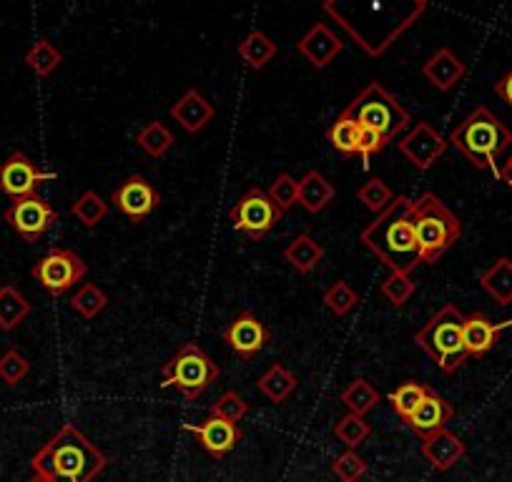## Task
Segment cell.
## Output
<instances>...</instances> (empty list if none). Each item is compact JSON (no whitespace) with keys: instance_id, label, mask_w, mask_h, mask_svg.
Segmentation results:
<instances>
[{"instance_id":"cell-35","label":"cell","mask_w":512,"mask_h":482,"mask_svg":"<svg viewBox=\"0 0 512 482\" xmlns=\"http://www.w3.org/2000/svg\"><path fill=\"white\" fill-rule=\"evenodd\" d=\"M357 199L362 201L369 211H374V214H382V211L387 209L392 201H395V194H392L390 186L384 184V179L372 176V179H367L362 186H359Z\"/></svg>"},{"instance_id":"cell-11","label":"cell","mask_w":512,"mask_h":482,"mask_svg":"<svg viewBox=\"0 0 512 482\" xmlns=\"http://www.w3.org/2000/svg\"><path fill=\"white\" fill-rule=\"evenodd\" d=\"M46 181H56V174H53V171H43L41 166H36V161L28 159L23 151H13V154L0 164V191L6 196H11L13 201L33 196Z\"/></svg>"},{"instance_id":"cell-22","label":"cell","mask_w":512,"mask_h":482,"mask_svg":"<svg viewBox=\"0 0 512 482\" xmlns=\"http://www.w3.org/2000/svg\"><path fill=\"white\" fill-rule=\"evenodd\" d=\"M337 196L332 181L322 174V171H309L304 179L299 181V204L309 211V214H319L327 209Z\"/></svg>"},{"instance_id":"cell-46","label":"cell","mask_w":512,"mask_h":482,"mask_svg":"<svg viewBox=\"0 0 512 482\" xmlns=\"http://www.w3.org/2000/svg\"><path fill=\"white\" fill-rule=\"evenodd\" d=\"M31 482H56V480H48V477H38V475H36Z\"/></svg>"},{"instance_id":"cell-5","label":"cell","mask_w":512,"mask_h":482,"mask_svg":"<svg viewBox=\"0 0 512 482\" xmlns=\"http://www.w3.org/2000/svg\"><path fill=\"white\" fill-rule=\"evenodd\" d=\"M462 324H465V314L455 304H445L415 334L417 347L425 349L445 375H455L470 359V354L465 352V344H462Z\"/></svg>"},{"instance_id":"cell-2","label":"cell","mask_w":512,"mask_h":482,"mask_svg":"<svg viewBox=\"0 0 512 482\" xmlns=\"http://www.w3.org/2000/svg\"><path fill=\"white\" fill-rule=\"evenodd\" d=\"M412 199L397 196L372 224H367L359 234L364 247L384 264L390 272L410 274L420 264V249H417L415 231L410 221Z\"/></svg>"},{"instance_id":"cell-32","label":"cell","mask_w":512,"mask_h":482,"mask_svg":"<svg viewBox=\"0 0 512 482\" xmlns=\"http://www.w3.org/2000/svg\"><path fill=\"white\" fill-rule=\"evenodd\" d=\"M71 214L81 221L86 229H96L103 219L108 216V204L96 194V191H83L71 206Z\"/></svg>"},{"instance_id":"cell-31","label":"cell","mask_w":512,"mask_h":482,"mask_svg":"<svg viewBox=\"0 0 512 482\" xmlns=\"http://www.w3.org/2000/svg\"><path fill=\"white\" fill-rule=\"evenodd\" d=\"M174 141L176 139L169 131V126L161 124V121H149V124L136 134V144H139L151 159H161V156L169 154Z\"/></svg>"},{"instance_id":"cell-26","label":"cell","mask_w":512,"mask_h":482,"mask_svg":"<svg viewBox=\"0 0 512 482\" xmlns=\"http://www.w3.org/2000/svg\"><path fill=\"white\" fill-rule=\"evenodd\" d=\"M277 51V43H274L264 31H251L249 36L239 43V48H236L241 61L249 68H254V71H262V68L277 56Z\"/></svg>"},{"instance_id":"cell-41","label":"cell","mask_w":512,"mask_h":482,"mask_svg":"<svg viewBox=\"0 0 512 482\" xmlns=\"http://www.w3.org/2000/svg\"><path fill=\"white\" fill-rule=\"evenodd\" d=\"M28 372H31V362H28L18 349H8V352L0 357V380L6 382L8 387L21 385L28 377Z\"/></svg>"},{"instance_id":"cell-10","label":"cell","mask_w":512,"mask_h":482,"mask_svg":"<svg viewBox=\"0 0 512 482\" xmlns=\"http://www.w3.org/2000/svg\"><path fill=\"white\" fill-rule=\"evenodd\" d=\"M3 219L8 221V226H11L23 241L33 244V241H38L41 236H46L48 229L56 224L58 211L53 209L43 196L33 194L26 196V199L13 201L6 209V214H3Z\"/></svg>"},{"instance_id":"cell-21","label":"cell","mask_w":512,"mask_h":482,"mask_svg":"<svg viewBox=\"0 0 512 482\" xmlns=\"http://www.w3.org/2000/svg\"><path fill=\"white\" fill-rule=\"evenodd\" d=\"M465 73V61H462L460 56H455L450 48H440L437 53H432L430 61L422 66V76H425L440 93L452 91V88L465 78Z\"/></svg>"},{"instance_id":"cell-17","label":"cell","mask_w":512,"mask_h":482,"mask_svg":"<svg viewBox=\"0 0 512 482\" xmlns=\"http://www.w3.org/2000/svg\"><path fill=\"white\" fill-rule=\"evenodd\" d=\"M452 417H455V407H452L445 397H440L435 390H432L430 395L420 402V407L407 417L405 425L410 427L415 435H420L422 440H425V437L445 430L447 422H450Z\"/></svg>"},{"instance_id":"cell-16","label":"cell","mask_w":512,"mask_h":482,"mask_svg":"<svg viewBox=\"0 0 512 482\" xmlns=\"http://www.w3.org/2000/svg\"><path fill=\"white\" fill-rule=\"evenodd\" d=\"M297 51L302 53L314 68H327L329 63L337 61L339 53L344 51V43L339 41L337 33H334L327 23L319 21L309 28L307 36L299 38Z\"/></svg>"},{"instance_id":"cell-19","label":"cell","mask_w":512,"mask_h":482,"mask_svg":"<svg viewBox=\"0 0 512 482\" xmlns=\"http://www.w3.org/2000/svg\"><path fill=\"white\" fill-rule=\"evenodd\" d=\"M422 455L430 462L432 470L447 472L467 455V445L455 435V432H450L445 427V430L435 432V435L422 440Z\"/></svg>"},{"instance_id":"cell-39","label":"cell","mask_w":512,"mask_h":482,"mask_svg":"<svg viewBox=\"0 0 512 482\" xmlns=\"http://www.w3.org/2000/svg\"><path fill=\"white\" fill-rule=\"evenodd\" d=\"M267 194H269V199L277 204V209L284 214V211L292 209L294 204H299V181H294L292 174L282 171V174L272 181V186H269Z\"/></svg>"},{"instance_id":"cell-43","label":"cell","mask_w":512,"mask_h":482,"mask_svg":"<svg viewBox=\"0 0 512 482\" xmlns=\"http://www.w3.org/2000/svg\"><path fill=\"white\" fill-rule=\"evenodd\" d=\"M387 144H390V141L384 139V136H379L377 131L362 129V136H359V156H362L364 169H369V164H372V156L382 154L384 146Z\"/></svg>"},{"instance_id":"cell-36","label":"cell","mask_w":512,"mask_h":482,"mask_svg":"<svg viewBox=\"0 0 512 482\" xmlns=\"http://www.w3.org/2000/svg\"><path fill=\"white\" fill-rule=\"evenodd\" d=\"M322 302H324V307L334 314V317H347V314L357 307L359 294L354 292V289L349 287L344 279H339V282H334L332 287L324 292Z\"/></svg>"},{"instance_id":"cell-44","label":"cell","mask_w":512,"mask_h":482,"mask_svg":"<svg viewBox=\"0 0 512 482\" xmlns=\"http://www.w3.org/2000/svg\"><path fill=\"white\" fill-rule=\"evenodd\" d=\"M492 91H495L497 96H500L502 101H505L507 106L512 108V68H510V71L505 73V76L497 78L495 86H492Z\"/></svg>"},{"instance_id":"cell-24","label":"cell","mask_w":512,"mask_h":482,"mask_svg":"<svg viewBox=\"0 0 512 482\" xmlns=\"http://www.w3.org/2000/svg\"><path fill=\"white\" fill-rule=\"evenodd\" d=\"M297 387H299L297 375H294L292 370H287L282 362H274V365L259 377V390H262V395L267 397V400H272L274 405L287 402L289 397L297 392Z\"/></svg>"},{"instance_id":"cell-37","label":"cell","mask_w":512,"mask_h":482,"mask_svg":"<svg viewBox=\"0 0 512 482\" xmlns=\"http://www.w3.org/2000/svg\"><path fill=\"white\" fill-rule=\"evenodd\" d=\"M369 432H372L369 422L357 415H344L342 420L334 425V435H337V440H342L344 445H347V450H357V447L367 440Z\"/></svg>"},{"instance_id":"cell-33","label":"cell","mask_w":512,"mask_h":482,"mask_svg":"<svg viewBox=\"0 0 512 482\" xmlns=\"http://www.w3.org/2000/svg\"><path fill=\"white\" fill-rule=\"evenodd\" d=\"M61 61V51H58L56 46H51L48 41H36L26 53V66L41 78L51 76V73L61 66Z\"/></svg>"},{"instance_id":"cell-30","label":"cell","mask_w":512,"mask_h":482,"mask_svg":"<svg viewBox=\"0 0 512 482\" xmlns=\"http://www.w3.org/2000/svg\"><path fill=\"white\" fill-rule=\"evenodd\" d=\"M430 392H432V387L425 385V382L407 380V382H402L395 392H390V407L402 417V420H407V417H410L412 412L420 407V402L425 400Z\"/></svg>"},{"instance_id":"cell-20","label":"cell","mask_w":512,"mask_h":482,"mask_svg":"<svg viewBox=\"0 0 512 482\" xmlns=\"http://www.w3.org/2000/svg\"><path fill=\"white\" fill-rule=\"evenodd\" d=\"M171 118H176L181 126H184L186 134H199L206 129L211 118H214V106L209 103V98L199 91V88H189L174 106L169 108Z\"/></svg>"},{"instance_id":"cell-45","label":"cell","mask_w":512,"mask_h":482,"mask_svg":"<svg viewBox=\"0 0 512 482\" xmlns=\"http://www.w3.org/2000/svg\"><path fill=\"white\" fill-rule=\"evenodd\" d=\"M497 176H500V179L505 181V184H507V189L512 191V156H510V159L505 161V164H502L500 174H497Z\"/></svg>"},{"instance_id":"cell-8","label":"cell","mask_w":512,"mask_h":482,"mask_svg":"<svg viewBox=\"0 0 512 482\" xmlns=\"http://www.w3.org/2000/svg\"><path fill=\"white\" fill-rule=\"evenodd\" d=\"M229 219L234 231L246 234L251 241H262L282 221V211L269 199L267 191L259 189V186H251L231 206Z\"/></svg>"},{"instance_id":"cell-40","label":"cell","mask_w":512,"mask_h":482,"mask_svg":"<svg viewBox=\"0 0 512 482\" xmlns=\"http://www.w3.org/2000/svg\"><path fill=\"white\" fill-rule=\"evenodd\" d=\"M211 415L221 417V420L226 422H234L236 425V422H241L246 415H249V402H246L239 392L226 390L224 395L211 405Z\"/></svg>"},{"instance_id":"cell-7","label":"cell","mask_w":512,"mask_h":482,"mask_svg":"<svg viewBox=\"0 0 512 482\" xmlns=\"http://www.w3.org/2000/svg\"><path fill=\"white\" fill-rule=\"evenodd\" d=\"M221 375V367L199 342L181 344L179 352L161 367V387H174L186 402H196Z\"/></svg>"},{"instance_id":"cell-34","label":"cell","mask_w":512,"mask_h":482,"mask_svg":"<svg viewBox=\"0 0 512 482\" xmlns=\"http://www.w3.org/2000/svg\"><path fill=\"white\" fill-rule=\"evenodd\" d=\"M108 307V297L101 287L96 284H83L76 294L71 297V309L81 314L83 319H93Z\"/></svg>"},{"instance_id":"cell-3","label":"cell","mask_w":512,"mask_h":482,"mask_svg":"<svg viewBox=\"0 0 512 482\" xmlns=\"http://www.w3.org/2000/svg\"><path fill=\"white\" fill-rule=\"evenodd\" d=\"M450 146H455L477 171L490 169L500 174L497 161L512 144V131L487 106H477L452 129Z\"/></svg>"},{"instance_id":"cell-18","label":"cell","mask_w":512,"mask_h":482,"mask_svg":"<svg viewBox=\"0 0 512 482\" xmlns=\"http://www.w3.org/2000/svg\"><path fill=\"white\" fill-rule=\"evenodd\" d=\"M510 327L512 319L495 324L482 312H472L470 317H465V324H462V344H465V352L470 357H485L495 347L497 337Z\"/></svg>"},{"instance_id":"cell-29","label":"cell","mask_w":512,"mask_h":482,"mask_svg":"<svg viewBox=\"0 0 512 482\" xmlns=\"http://www.w3.org/2000/svg\"><path fill=\"white\" fill-rule=\"evenodd\" d=\"M31 314V302L13 284L0 287V329L11 332Z\"/></svg>"},{"instance_id":"cell-28","label":"cell","mask_w":512,"mask_h":482,"mask_svg":"<svg viewBox=\"0 0 512 482\" xmlns=\"http://www.w3.org/2000/svg\"><path fill=\"white\" fill-rule=\"evenodd\" d=\"M339 400H342V405L347 407L349 415L364 417L367 412H372L374 407H377L379 392L374 390L372 382L364 380V377H357V380H352L347 387H344Z\"/></svg>"},{"instance_id":"cell-4","label":"cell","mask_w":512,"mask_h":482,"mask_svg":"<svg viewBox=\"0 0 512 482\" xmlns=\"http://www.w3.org/2000/svg\"><path fill=\"white\" fill-rule=\"evenodd\" d=\"M412 231H415L420 264H437L447 249H452L462 236V219L445 206V201L432 191H425L410 209Z\"/></svg>"},{"instance_id":"cell-14","label":"cell","mask_w":512,"mask_h":482,"mask_svg":"<svg viewBox=\"0 0 512 482\" xmlns=\"http://www.w3.org/2000/svg\"><path fill=\"white\" fill-rule=\"evenodd\" d=\"M397 146H400L402 154L407 156V161H410L417 171H427L435 166V161L445 154L450 144H447L427 121H417V124L397 141Z\"/></svg>"},{"instance_id":"cell-9","label":"cell","mask_w":512,"mask_h":482,"mask_svg":"<svg viewBox=\"0 0 512 482\" xmlns=\"http://www.w3.org/2000/svg\"><path fill=\"white\" fill-rule=\"evenodd\" d=\"M88 267L73 249L53 247L48 254H43L36 264H33L31 274L48 294L61 297L68 289L76 287L83 277H86Z\"/></svg>"},{"instance_id":"cell-13","label":"cell","mask_w":512,"mask_h":482,"mask_svg":"<svg viewBox=\"0 0 512 482\" xmlns=\"http://www.w3.org/2000/svg\"><path fill=\"white\" fill-rule=\"evenodd\" d=\"M221 339H224L226 347L234 349L239 357L254 359L256 354L267 347L269 339H272V332L264 327V322L256 317L254 312L244 309L229 327L221 329Z\"/></svg>"},{"instance_id":"cell-42","label":"cell","mask_w":512,"mask_h":482,"mask_svg":"<svg viewBox=\"0 0 512 482\" xmlns=\"http://www.w3.org/2000/svg\"><path fill=\"white\" fill-rule=\"evenodd\" d=\"M332 472L339 482H359L367 475V462L357 450H344L337 460L332 462Z\"/></svg>"},{"instance_id":"cell-27","label":"cell","mask_w":512,"mask_h":482,"mask_svg":"<svg viewBox=\"0 0 512 482\" xmlns=\"http://www.w3.org/2000/svg\"><path fill=\"white\" fill-rule=\"evenodd\" d=\"M359 136H362V126L344 111L339 113V118L327 131V141L332 144V149L342 156H349V159L359 154Z\"/></svg>"},{"instance_id":"cell-15","label":"cell","mask_w":512,"mask_h":482,"mask_svg":"<svg viewBox=\"0 0 512 482\" xmlns=\"http://www.w3.org/2000/svg\"><path fill=\"white\" fill-rule=\"evenodd\" d=\"M184 430L199 437V442L204 445V450L209 452L211 457H216V460H221V457L229 455V452L234 450L241 440L239 425H234V422H226V420H221V417H214V415H209V420L199 422V425H194V422H184Z\"/></svg>"},{"instance_id":"cell-23","label":"cell","mask_w":512,"mask_h":482,"mask_svg":"<svg viewBox=\"0 0 512 482\" xmlns=\"http://www.w3.org/2000/svg\"><path fill=\"white\" fill-rule=\"evenodd\" d=\"M480 287L495 299L500 307L512 304V259L500 257L482 272Z\"/></svg>"},{"instance_id":"cell-25","label":"cell","mask_w":512,"mask_h":482,"mask_svg":"<svg viewBox=\"0 0 512 482\" xmlns=\"http://www.w3.org/2000/svg\"><path fill=\"white\" fill-rule=\"evenodd\" d=\"M284 259H287L299 274H309L322 264L324 249L319 247L317 241L309 234H297L292 239V244L284 249Z\"/></svg>"},{"instance_id":"cell-12","label":"cell","mask_w":512,"mask_h":482,"mask_svg":"<svg viewBox=\"0 0 512 482\" xmlns=\"http://www.w3.org/2000/svg\"><path fill=\"white\" fill-rule=\"evenodd\" d=\"M111 201L131 221H144L159 209L161 194L154 189V184L146 176L134 174L113 189Z\"/></svg>"},{"instance_id":"cell-1","label":"cell","mask_w":512,"mask_h":482,"mask_svg":"<svg viewBox=\"0 0 512 482\" xmlns=\"http://www.w3.org/2000/svg\"><path fill=\"white\" fill-rule=\"evenodd\" d=\"M38 477L56 482H93L106 470V455L78 430L66 422L31 460Z\"/></svg>"},{"instance_id":"cell-6","label":"cell","mask_w":512,"mask_h":482,"mask_svg":"<svg viewBox=\"0 0 512 482\" xmlns=\"http://www.w3.org/2000/svg\"><path fill=\"white\" fill-rule=\"evenodd\" d=\"M344 113L352 116L362 129L377 131L387 141L405 134L412 124V118L405 111V106L379 81H372L362 93H357L349 101V106L344 108Z\"/></svg>"},{"instance_id":"cell-38","label":"cell","mask_w":512,"mask_h":482,"mask_svg":"<svg viewBox=\"0 0 512 482\" xmlns=\"http://www.w3.org/2000/svg\"><path fill=\"white\" fill-rule=\"evenodd\" d=\"M415 289H417V282H412L410 274H402V272H390V277L379 284V292L390 299L392 307H402V304L410 302Z\"/></svg>"}]
</instances>
